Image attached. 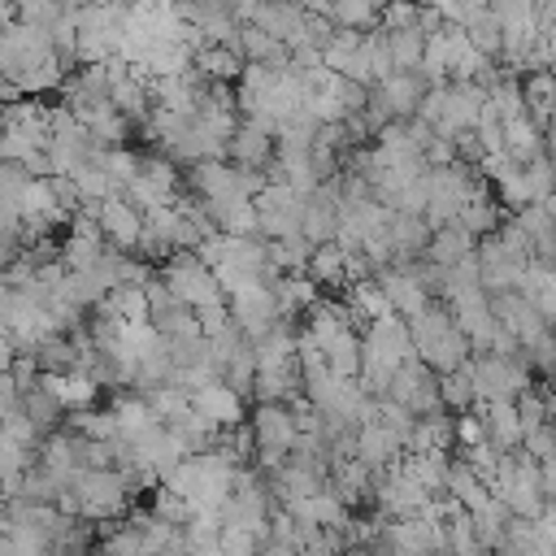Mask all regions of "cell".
I'll list each match as a JSON object with an SVG mask.
<instances>
[{
  "label": "cell",
  "instance_id": "ba28073f",
  "mask_svg": "<svg viewBox=\"0 0 556 556\" xmlns=\"http://www.w3.org/2000/svg\"><path fill=\"white\" fill-rule=\"evenodd\" d=\"M17 404H22V391H17V382H13L9 374H0V421H4L9 413H17Z\"/></svg>",
  "mask_w": 556,
  "mask_h": 556
},
{
  "label": "cell",
  "instance_id": "277c9868",
  "mask_svg": "<svg viewBox=\"0 0 556 556\" xmlns=\"http://www.w3.org/2000/svg\"><path fill=\"white\" fill-rule=\"evenodd\" d=\"M230 148H235V161L252 169V165H261V161L269 156V130H265V126H243Z\"/></svg>",
  "mask_w": 556,
  "mask_h": 556
},
{
  "label": "cell",
  "instance_id": "6da1fadb",
  "mask_svg": "<svg viewBox=\"0 0 556 556\" xmlns=\"http://www.w3.org/2000/svg\"><path fill=\"white\" fill-rule=\"evenodd\" d=\"M295 439H300L295 417L282 404H261L256 408V417H252V443H256L265 469H278L295 452Z\"/></svg>",
  "mask_w": 556,
  "mask_h": 556
},
{
  "label": "cell",
  "instance_id": "9c48e42d",
  "mask_svg": "<svg viewBox=\"0 0 556 556\" xmlns=\"http://www.w3.org/2000/svg\"><path fill=\"white\" fill-rule=\"evenodd\" d=\"M13 356H17V348H13V339L0 330V374H9V369H13Z\"/></svg>",
  "mask_w": 556,
  "mask_h": 556
},
{
  "label": "cell",
  "instance_id": "5b68a950",
  "mask_svg": "<svg viewBox=\"0 0 556 556\" xmlns=\"http://www.w3.org/2000/svg\"><path fill=\"white\" fill-rule=\"evenodd\" d=\"M447 556H491V552L478 543L469 513H452V526H447Z\"/></svg>",
  "mask_w": 556,
  "mask_h": 556
},
{
  "label": "cell",
  "instance_id": "8992f818",
  "mask_svg": "<svg viewBox=\"0 0 556 556\" xmlns=\"http://www.w3.org/2000/svg\"><path fill=\"white\" fill-rule=\"evenodd\" d=\"M261 534L243 530V526H217V547L222 556H261Z\"/></svg>",
  "mask_w": 556,
  "mask_h": 556
},
{
  "label": "cell",
  "instance_id": "52a82bcc",
  "mask_svg": "<svg viewBox=\"0 0 556 556\" xmlns=\"http://www.w3.org/2000/svg\"><path fill=\"white\" fill-rule=\"evenodd\" d=\"M465 239H469L465 230H443V235L434 239V248H430V252H434V261H443V265H447V261H460V256H465V248H469Z\"/></svg>",
  "mask_w": 556,
  "mask_h": 556
},
{
  "label": "cell",
  "instance_id": "3957f363",
  "mask_svg": "<svg viewBox=\"0 0 556 556\" xmlns=\"http://www.w3.org/2000/svg\"><path fill=\"white\" fill-rule=\"evenodd\" d=\"M96 222H100V235L117 248H135L143 239V222H139V208H130L126 200H104L96 204Z\"/></svg>",
  "mask_w": 556,
  "mask_h": 556
},
{
  "label": "cell",
  "instance_id": "7a4b0ae2",
  "mask_svg": "<svg viewBox=\"0 0 556 556\" xmlns=\"http://www.w3.org/2000/svg\"><path fill=\"white\" fill-rule=\"evenodd\" d=\"M252 213H256V226H261L265 235L291 239V235H300L304 195H295L291 187H269V191H265V195L252 204Z\"/></svg>",
  "mask_w": 556,
  "mask_h": 556
}]
</instances>
